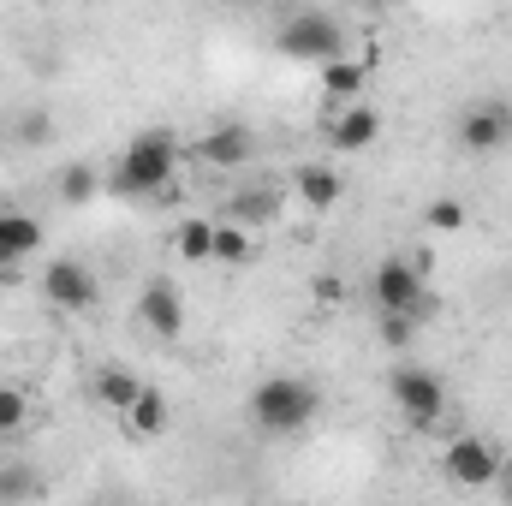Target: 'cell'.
I'll return each instance as SVG.
<instances>
[{
  "instance_id": "obj_1",
  "label": "cell",
  "mask_w": 512,
  "mask_h": 506,
  "mask_svg": "<svg viewBox=\"0 0 512 506\" xmlns=\"http://www.w3.org/2000/svg\"><path fill=\"white\" fill-rule=\"evenodd\" d=\"M179 137L161 126V131H137L120 161L102 173V191L114 197H179Z\"/></svg>"
},
{
  "instance_id": "obj_2",
  "label": "cell",
  "mask_w": 512,
  "mask_h": 506,
  "mask_svg": "<svg viewBox=\"0 0 512 506\" xmlns=\"http://www.w3.org/2000/svg\"><path fill=\"white\" fill-rule=\"evenodd\" d=\"M322 411V387L310 376H268L251 393V423L262 435H304Z\"/></svg>"
},
{
  "instance_id": "obj_3",
  "label": "cell",
  "mask_w": 512,
  "mask_h": 506,
  "mask_svg": "<svg viewBox=\"0 0 512 506\" xmlns=\"http://www.w3.org/2000/svg\"><path fill=\"white\" fill-rule=\"evenodd\" d=\"M274 42H280V54H292V60H316V66H334V60L352 54L346 24H340V12H328V6H304V12H292V18L280 24Z\"/></svg>"
},
{
  "instance_id": "obj_4",
  "label": "cell",
  "mask_w": 512,
  "mask_h": 506,
  "mask_svg": "<svg viewBox=\"0 0 512 506\" xmlns=\"http://www.w3.org/2000/svg\"><path fill=\"white\" fill-rule=\"evenodd\" d=\"M370 298H376L382 316H411V322H423V316L435 310L429 280H423V262H417V256H399V251L376 262V274H370Z\"/></svg>"
},
{
  "instance_id": "obj_5",
  "label": "cell",
  "mask_w": 512,
  "mask_h": 506,
  "mask_svg": "<svg viewBox=\"0 0 512 506\" xmlns=\"http://www.w3.org/2000/svg\"><path fill=\"white\" fill-rule=\"evenodd\" d=\"M387 399L399 405V417H405L411 429H435V423L447 417V381L435 376V370H423V364H393Z\"/></svg>"
},
{
  "instance_id": "obj_6",
  "label": "cell",
  "mask_w": 512,
  "mask_h": 506,
  "mask_svg": "<svg viewBox=\"0 0 512 506\" xmlns=\"http://www.w3.org/2000/svg\"><path fill=\"white\" fill-rule=\"evenodd\" d=\"M501 465H507V453L495 447V441H483V435H453L447 447H441V477L453 483V489H495L501 483Z\"/></svg>"
},
{
  "instance_id": "obj_7",
  "label": "cell",
  "mask_w": 512,
  "mask_h": 506,
  "mask_svg": "<svg viewBox=\"0 0 512 506\" xmlns=\"http://www.w3.org/2000/svg\"><path fill=\"white\" fill-rule=\"evenodd\" d=\"M507 143H512V102L507 96H483V102L465 108V120H459V149L465 155H495Z\"/></svg>"
},
{
  "instance_id": "obj_8",
  "label": "cell",
  "mask_w": 512,
  "mask_h": 506,
  "mask_svg": "<svg viewBox=\"0 0 512 506\" xmlns=\"http://www.w3.org/2000/svg\"><path fill=\"white\" fill-rule=\"evenodd\" d=\"M42 298H48L54 310H66V316H78V310H90V304L102 298V280H96L78 256H54V262L42 268Z\"/></svg>"
},
{
  "instance_id": "obj_9",
  "label": "cell",
  "mask_w": 512,
  "mask_h": 506,
  "mask_svg": "<svg viewBox=\"0 0 512 506\" xmlns=\"http://www.w3.org/2000/svg\"><path fill=\"white\" fill-rule=\"evenodd\" d=\"M191 155H197L203 167H215V173H239V167H251V161H256V131L239 126V120L209 126L197 143H191Z\"/></svg>"
},
{
  "instance_id": "obj_10",
  "label": "cell",
  "mask_w": 512,
  "mask_h": 506,
  "mask_svg": "<svg viewBox=\"0 0 512 506\" xmlns=\"http://www.w3.org/2000/svg\"><path fill=\"white\" fill-rule=\"evenodd\" d=\"M137 322H143L155 340H179V334H185V298H179V286H173L167 274L143 280V292H137Z\"/></svg>"
},
{
  "instance_id": "obj_11",
  "label": "cell",
  "mask_w": 512,
  "mask_h": 506,
  "mask_svg": "<svg viewBox=\"0 0 512 506\" xmlns=\"http://www.w3.org/2000/svg\"><path fill=\"white\" fill-rule=\"evenodd\" d=\"M36 251H42V221L24 209H0V274H18V262Z\"/></svg>"
},
{
  "instance_id": "obj_12",
  "label": "cell",
  "mask_w": 512,
  "mask_h": 506,
  "mask_svg": "<svg viewBox=\"0 0 512 506\" xmlns=\"http://www.w3.org/2000/svg\"><path fill=\"white\" fill-rule=\"evenodd\" d=\"M292 191H298L310 209H334V203L346 197V179H340L328 161H298V167H292Z\"/></svg>"
},
{
  "instance_id": "obj_13",
  "label": "cell",
  "mask_w": 512,
  "mask_h": 506,
  "mask_svg": "<svg viewBox=\"0 0 512 506\" xmlns=\"http://www.w3.org/2000/svg\"><path fill=\"white\" fill-rule=\"evenodd\" d=\"M328 137H334V149L358 155V149H370V143L382 137V114H376L370 102H358V108H340V114H334V126H328Z\"/></svg>"
},
{
  "instance_id": "obj_14",
  "label": "cell",
  "mask_w": 512,
  "mask_h": 506,
  "mask_svg": "<svg viewBox=\"0 0 512 506\" xmlns=\"http://www.w3.org/2000/svg\"><path fill=\"white\" fill-rule=\"evenodd\" d=\"M364 90H370V60L346 54V60L322 66V96H334L340 108H358V102H364Z\"/></svg>"
},
{
  "instance_id": "obj_15",
  "label": "cell",
  "mask_w": 512,
  "mask_h": 506,
  "mask_svg": "<svg viewBox=\"0 0 512 506\" xmlns=\"http://www.w3.org/2000/svg\"><path fill=\"white\" fill-rule=\"evenodd\" d=\"M137 393H143V376H137V370H126V364H102V370H96V405H102V411L126 417L131 405H137Z\"/></svg>"
},
{
  "instance_id": "obj_16",
  "label": "cell",
  "mask_w": 512,
  "mask_h": 506,
  "mask_svg": "<svg viewBox=\"0 0 512 506\" xmlns=\"http://www.w3.org/2000/svg\"><path fill=\"white\" fill-rule=\"evenodd\" d=\"M167 423H173V405H167V393H161L155 381H143L137 405L126 411V429L137 435V441H155V435H167Z\"/></svg>"
},
{
  "instance_id": "obj_17",
  "label": "cell",
  "mask_w": 512,
  "mask_h": 506,
  "mask_svg": "<svg viewBox=\"0 0 512 506\" xmlns=\"http://www.w3.org/2000/svg\"><path fill=\"white\" fill-rule=\"evenodd\" d=\"M173 251L185 256V262H209V256H215V221L185 215V221L173 227Z\"/></svg>"
},
{
  "instance_id": "obj_18",
  "label": "cell",
  "mask_w": 512,
  "mask_h": 506,
  "mask_svg": "<svg viewBox=\"0 0 512 506\" xmlns=\"http://www.w3.org/2000/svg\"><path fill=\"white\" fill-rule=\"evenodd\" d=\"M54 185H60V203L84 209V203H90V197L102 191V173H96L90 161H72V167H60V179H54Z\"/></svg>"
},
{
  "instance_id": "obj_19",
  "label": "cell",
  "mask_w": 512,
  "mask_h": 506,
  "mask_svg": "<svg viewBox=\"0 0 512 506\" xmlns=\"http://www.w3.org/2000/svg\"><path fill=\"white\" fill-rule=\"evenodd\" d=\"M251 256H256V233H245V227H233V221H221V227H215V256H209V262L245 268Z\"/></svg>"
},
{
  "instance_id": "obj_20",
  "label": "cell",
  "mask_w": 512,
  "mask_h": 506,
  "mask_svg": "<svg viewBox=\"0 0 512 506\" xmlns=\"http://www.w3.org/2000/svg\"><path fill=\"white\" fill-rule=\"evenodd\" d=\"M423 227H429L435 239H453V233H465V203H459V197H435V203L423 209Z\"/></svg>"
},
{
  "instance_id": "obj_21",
  "label": "cell",
  "mask_w": 512,
  "mask_h": 506,
  "mask_svg": "<svg viewBox=\"0 0 512 506\" xmlns=\"http://www.w3.org/2000/svg\"><path fill=\"white\" fill-rule=\"evenodd\" d=\"M30 423V393L24 387H12V381H0V441L6 435H18Z\"/></svg>"
},
{
  "instance_id": "obj_22",
  "label": "cell",
  "mask_w": 512,
  "mask_h": 506,
  "mask_svg": "<svg viewBox=\"0 0 512 506\" xmlns=\"http://www.w3.org/2000/svg\"><path fill=\"white\" fill-rule=\"evenodd\" d=\"M268 215H274V191H245V197H233V227L251 233V221L262 227Z\"/></svg>"
},
{
  "instance_id": "obj_23",
  "label": "cell",
  "mask_w": 512,
  "mask_h": 506,
  "mask_svg": "<svg viewBox=\"0 0 512 506\" xmlns=\"http://www.w3.org/2000/svg\"><path fill=\"white\" fill-rule=\"evenodd\" d=\"M18 143L24 149H42V143H54V114H42V108H30V114H18Z\"/></svg>"
},
{
  "instance_id": "obj_24",
  "label": "cell",
  "mask_w": 512,
  "mask_h": 506,
  "mask_svg": "<svg viewBox=\"0 0 512 506\" xmlns=\"http://www.w3.org/2000/svg\"><path fill=\"white\" fill-rule=\"evenodd\" d=\"M310 292H316V304H340V298H346V280H340V274H316Z\"/></svg>"
},
{
  "instance_id": "obj_25",
  "label": "cell",
  "mask_w": 512,
  "mask_h": 506,
  "mask_svg": "<svg viewBox=\"0 0 512 506\" xmlns=\"http://www.w3.org/2000/svg\"><path fill=\"white\" fill-rule=\"evenodd\" d=\"M30 489H36V483H30V471H18V465H12V471H0V501H18V495H30Z\"/></svg>"
},
{
  "instance_id": "obj_26",
  "label": "cell",
  "mask_w": 512,
  "mask_h": 506,
  "mask_svg": "<svg viewBox=\"0 0 512 506\" xmlns=\"http://www.w3.org/2000/svg\"><path fill=\"white\" fill-rule=\"evenodd\" d=\"M411 334H417V322H411V316H382V340H387V346H405Z\"/></svg>"
},
{
  "instance_id": "obj_27",
  "label": "cell",
  "mask_w": 512,
  "mask_h": 506,
  "mask_svg": "<svg viewBox=\"0 0 512 506\" xmlns=\"http://www.w3.org/2000/svg\"><path fill=\"white\" fill-rule=\"evenodd\" d=\"M495 495H501V501L512 506V459H507V465H501V483H495Z\"/></svg>"
}]
</instances>
